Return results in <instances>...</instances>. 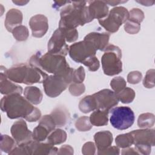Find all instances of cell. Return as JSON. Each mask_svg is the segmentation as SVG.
Wrapping results in <instances>:
<instances>
[{"label": "cell", "mask_w": 155, "mask_h": 155, "mask_svg": "<svg viewBox=\"0 0 155 155\" xmlns=\"http://www.w3.org/2000/svg\"><path fill=\"white\" fill-rule=\"evenodd\" d=\"M143 18L144 15L142 10L139 8H133L130 12L128 20L140 24Z\"/></svg>", "instance_id": "cell-33"}, {"label": "cell", "mask_w": 155, "mask_h": 155, "mask_svg": "<svg viewBox=\"0 0 155 155\" xmlns=\"http://www.w3.org/2000/svg\"><path fill=\"white\" fill-rule=\"evenodd\" d=\"M110 120L114 128L120 130H126L133 124L134 114L128 107H118L112 109Z\"/></svg>", "instance_id": "cell-6"}, {"label": "cell", "mask_w": 155, "mask_h": 155, "mask_svg": "<svg viewBox=\"0 0 155 155\" xmlns=\"http://www.w3.org/2000/svg\"><path fill=\"white\" fill-rule=\"evenodd\" d=\"M106 2V4H110V5H112V6H114V5H116L119 3H124V2H125L127 1H105Z\"/></svg>", "instance_id": "cell-43"}, {"label": "cell", "mask_w": 155, "mask_h": 155, "mask_svg": "<svg viewBox=\"0 0 155 155\" xmlns=\"http://www.w3.org/2000/svg\"><path fill=\"white\" fill-rule=\"evenodd\" d=\"M88 68V70L91 71H94L98 70L99 67V62L97 58L94 56L87 59L83 63Z\"/></svg>", "instance_id": "cell-36"}, {"label": "cell", "mask_w": 155, "mask_h": 155, "mask_svg": "<svg viewBox=\"0 0 155 155\" xmlns=\"http://www.w3.org/2000/svg\"><path fill=\"white\" fill-rule=\"evenodd\" d=\"M96 51L93 45L85 39L71 45L68 50L71 59L77 62L82 64L87 59L94 56Z\"/></svg>", "instance_id": "cell-9"}, {"label": "cell", "mask_w": 155, "mask_h": 155, "mask_svg": "<svg viewBox=\"0 0 155 155\" xmlns=\"http://www.w3.org/2000/svg\"><path fill=\"white\" fill-rule=\"evenodd\" d=\"M85 150H88L87 154H94V150H95V147L94 146V143L92 142H88L86 143L84 146L82 148V151Z\"/></svg>", "instance_id": "cell-41"}, {"label": "cell", "mask_w": 155, "mask_h": 155, "mask_svg": "<svg viewBox=\"0 0 155 155\" xmlns=\"http://www.w3.org/2000/svg\"><path fill=\"white\" fill-rule=\"evenodd\" d=\"M50 133V132L44 126L39 124L38 126L33 130L32 137L36 141H42L45 139L48 134Z\"/></svg>", "instance_id": "cell-28"}, {"label": "cell", "mask_w": 155, "mask_h": 155, "mask_svg": "<svg viewBox=\"0 0 155 155\" xmlns=\"http://www.w3.org/2000/svg\"><path fill=\"white\" fill-rule=\"evenodd\" d=\"M11 133L18 145L28 143L31 141L32 133L28 130L26 123L20 120L13 124Z\"/></svg>", "instance_id": "cell-13"}, {"label": "cell", "mask_w": 155, "mask_h": 155, "mask_svg": "<svg viewBox=\"0 0 155 155\" xmlns=\"http://www.w3.org/2000/svg\"><path fill=\"white\" fill-rule=\"evenodd\" d=\"M30 64L35 68L62 76L69 84L72 81L73 69L68 66L64 56L52 54L48 52L42 56L36 54L30 58Z\"/></svg>", "instance_id": "cell-2"}, {"label": "cell", "mask_w": 155, "mask_h": 155, "mask_svg": "<svg viewBox=\"0 0 155 155\" xmlns=\"http://www.w3.org/2000/svg\"><path fill=\"white\" fill-rule=\"evenodd\" d=\"M7 77L2 71L1 72V92L2 94H9L13 93H21L22 88L21 86L15 85L7 79Z\"/></svg>", "instance_id": "cell-19"}, {"label": "cell", "mask_w": 155, "mask_h": 155, "mask_svg": "<svg viewBox=\"0 0 155 155\" xmlns=\"http://www.w3.org/2000/svg\"><path fill=\"white\" fill-rule=\"evenodd\" d=\"M79 108L80 110L85 113H89L96 109V102L93 95L87 96L84 97L79 104Z\"/></svg>", "instance_id": "cell-22"}, {"label": "cell", "mask_w": 155, "mask_h": 155, "mask_svg": "<svg viewBox=\"0 0 155 155\" xmlns=\"http://www.w3.org/2000/svg\"><path fill=\"white\" fill-rule=\"evenodd\" d=\"M118 99L121 101L122 103L127 104L131 102L135 96L134 91L130 88H126L123 89L120 92L117 94Z\"/></svg>", "instance_id": "cell-26"}, {"label": "cell", "mask_w": 155, "mask_h": 155, "mask_svg": "<svg viewBox=\"0 0 155 155\" xmlns=\"http://www.w3.org/2000/svg\"><path fill=\"white\" fill-rule=\"evenodd\" d=\"M88 12L91 19L93 21L94 18L101 19L107 16L108 8L105 1H92L87 2Z\"/></svg>", "instance_id": "cell-15"}, {"label": "cell", "mask_w": 155, "mask_h": 155, "mask_svg": "<svg viewBox=\"0 0 155 155\" xmlns=\"http://www.w3.org/2000/svg\"><path fill=\"white\" fill-rule=\"evenodd\" d=\"M67 134L64 130L56 129L48 137V142L51 145L59 144L65 142Z\"/></svg>", "instance_id": "cell-23"}, {"label": "cell", "mask_w": 155, "mask_h": 155, "mask_svg": "<svg viewBox=\"0 0 155 155\" xmlns=\"http://www.w3.org/2000/svg\"><path fill=\"white\" fill-rule=\"evenodd\" d=\"M116 143L119 147H128L133 143V137L130 133L120 134L116 138Z\"/></svg>", "instance_id": "cell-27"}, {"label": "cell", "mask_w": 155, "mask_h": 155, "mask_svg": "<svg viewBox=\"0 0 155 155\" xmlns=\"http://www.w3.org/2000/svg\"><path fill=\"white\" fill-rule=\"evenodd\" d=\"M93 95L95 99L96 109L108 111L118 104L117 94L110 90L104 89Z\"/></svg>", "instance_id": "cell-11"}, {"label": "cell", "mask_w": 155, "mask_h": 155, "mask_svg": "<svg viewBox=\"0 0 155 155\" xmlns=\"http://www.w3.org/2000/svg\"><path fill=\"white\" fill-rule=\"evenodd\" d=\"M129 16L127 8L117 7L113 8L105 19H99V24L107 31L114 33L118 30L119 27L126 22Z\"/></svg>", "instance_id": "cell-7"}, {"label": "cell", "mask_w": 155, "mask_h": 155, "mask_svg": "<svg viewBox=\"0 0 155 155\" xmlns=\"http://www.w3.org/2000/svg\"><path fill=\"white\" fill-rule=\"evenodd\" d=\"M110 38V35L107 33H96L93 32L87 35L84 39L90 41L94 47L95 49L100 50H105L107 47Z\"/></svg>", "instance_id": "cell-16"}, {"label": "cell", "mask_w": 155, "mask_h": 155, "mask_svg": "<svg viewBox=\"0 0 155 155\" xmlns=\"http://www.w3.org/2000/svg\"><path fill=\"white\" fill-rule=\"evenodd\" d=\"M154 116L150 113H144L139 116L138 119V125L140 128H148L154 125Z\"/></svg>", "instance_id": "cell-25"}, {"label": "cell", "mask_w": 155, "mask_h": 155, "mask_svg": "<svg viewBox=\"0 0 155 155\" xmlns=\"http://www.w3.org/2000/svg\"><path fill=\"white\" fill-rule=\"evenodd\" d=\"M1 110L10 119L24 117L28 122H35L41 117V112L20 93L10 94L1 99Z\"/></svg>", "instance_id": "cell-1"}, {"label": "cell", "mask_w": 155, "mask_h": 155, "mask_svg": "<svg viewBox=\"0 0 155 155\" xmlns=\"http://www.w3.org/2000/svg\"><path fill=\"white\" fill-rule=\"evenodd\" d=\"M70 1H60V2L59 1V2L56 1V2H54V5H53V7L58 8V7H59L62 6V5H65L66 3H70Z\"/></svg>", "instance_id": "cell-42"}, {"label": "cell", "mask_w": 155, "mask_h": 155, "mask_svg": "<svg viewBox=\"0 0 155 155\" xmlns=\"http://www.w3.org/2000/svg\"><path fill=\"white\" fill-rule=\"evenodd\" d=\"M142 74L139 71L130 72L128 75V81L130 84H137L141 80Z\"/></svg>", "instance_id": "cell-40"}, {"label": "cell", "mask_w": 155, "mask_h": 155, "mask_svg": "<svg viewBox=\"0 0 155 155\" xmlns=\"http://www.w3.org/2000/svg\"><path fill=\"white\" fill-rule=\"evenodd\" d=\"M105 50V53L101 58L104 73L108 76L119 74L122 70L121 50L114 45H108Z\"/></svg>", "instance_id": "cell-5"}, {"label": "cell", "mask_w": 155, "mask_h": 155, "mask_svg": "<svg viewBox=\"0 0 155 155\" xmlns=\"http://www.w3.org/2000/svg\"><path fill=\"white\" fill-rule=\"evenodd\" d=\"M85 78V71L82 67H79V68L74 71L73 72L72 74V81L74 83L81 84L82 83Z\"/></svg>", "instance_id": "cell-35"}, {"label": "cell", "mask_w": 155, "mask_h": 155, "mask_svg": "<svg viewBox=\"0 0 155 155\" xmlns=\"http://www.w3.org/2000/svg\"><path fill=\"white\" fill-rule=\"evenodd\" d=\"M154 70H150L147 72L146 76L143 80V85L147 88H152L154 87Z\"/></svg>", "instance_id": "cell-37"}, {"label": "cell", "mask_w": 155, "mask_h": 155, "mask_svg": "<svg viewBox=\"0 0 155 155\" xmlns=\"http://www.w3.org/2000/svg\"><path fill=\"white\" fill-rule=\"evenodd\" d=\"M15 142L8 135L1 136V150L4 152L8 153L10 150H13Z\"/></svg>", "instance_id": "cell-32"}, {"label": "cell", "mask_w": 155, "mask_h": 155, "mask_svg": "<svg viewBox=\"0 0 155 155\" xmlns=\"http://www.w3.org/2000/svg\"><path fill=\"white\" fill-rule=\"evenodd\" d=\"M125 30L129 33L135 34L139 31L140 24L127 20L125 24Z\"/></svg>", "instance_id": "cell-38"}, {"label": "cell", "mask_w": 155, "mask_h": 155, "mask_svg": "<svg viewBox=\"0 0 155 155\" xmlns=\"http://www.w3.org/2000/svg\"><path fill=\"white\" fill-rule=\"evenodd\" d=\"M29 24L34 37L41 38L43 36L48 30L47 18L42 15H36L31 18Z\"/></svg>", "instance_id": "cell-14"}, {"label": "cell", "mask_w": 155, "mask_h": 155, "mask_svg": "<svg viewBox=\"0 0 155 155\" xmlns=\"http://www.w3.org/2000/svg\"><path fill=\"white\" fill-rule=\"evenodd\" d=\"M5 74L7 78L13 82L25 84L41 82L48 76L45 71L25 64L17 65L12 67L5 71Z\"/></svg>", "instance_id": "cell-4"}, {"label": "cell", "mask_w": 155, "mask_h": 155, "mask_svg": "<svg viewBox=\"0 0 155 155\" xmlns=\"http://www.w3.org/2000/svg\"><path fill=\"white\" fill-rule=\"evenodd\" d=\"M14 3L18 5H22L21 3H23V4H27L28 1H27V2H24V1H13Z\"/></svg>", "instance_id": "cell-44"}, {"label": "cell", "mask_w": 155, "mask_h": 155, "mask_svg": "<svg viewBox=\"0 0 155 155\" xmlns=\"http://www.w3.org/2000/svg\"><path fill=\"white\" fill-rule=\"evenodd\" d=\"M75 125L77 129L81 131H88L90 130L92 127L90 121V119L87 116L79 117L77 120Z\"/></svg>", "instance_id": "cell-31"}, {"label": "cell", "mask_w": 155, "mask_h": 155, "mask_svg": "<svg viewBox=\"0 0 155 155\" xmlns=\"http://www.w3.org/2000/svg\"><path fill=\"white\" fill-rule=\"evenodd\" d=\"M110 85L114 91V93L117 94L125 88L126 82L122 77H116L111 80Z\"/></svg>", "instance_id": "cell-30"}, {"label": "cell", "mask_w": 155, "mask_h": 155, "mask_svg": "<svg viewBox=\"0 0 155 155\" xmlns=\"http://www.w3.org/2000/svg\"><path fill=\"white\" fill-rule=\"evenodd\" d=\"M69 90L71 94L74 96H79L84 93L85 90V87L82 83H74L70 86Z\"/></svg>", "instance_id": "cell-39"}, {"label": "cell", "mask_w": 155, "mask_h": 155, "mask_svg": "<svg viewBox=\"0 0 155 155\" xmlns=\"http://www.w3.org/2000/svg\"><path fill=\"white\" fill-rule=\"evenodd\" d=\"M22 21V14L18 9L12 8L10 10L6 15L5 25L8 31L12 32L17 25L21 24Z\"/></svg>", "instance_id": "cell-17"}, {"label": "cell", "mask_w": 155, "mask_h": 155, "mask_svg": "<svg viewBox=\"0 0 155 155\" xmlns=\"http://www.w3.org/2000/svg\"><path fill=\"white\" fill-rule=\"evenodd\" d=\"M108 114V111L97 109L90 115V121L92 125L97 127L107 125Z\"/></svg>", "instance_id": "cell-20"}, {"label": "cell", "mask_w": 155, "mask_h": 155, "mask_svg": "<svg viewBox=\"0 0 155 155\" xmlns=\"http://www.w3.org/2000/svg\"><path fill=\"white\" fill-rule=\"evenodd\" d=\"M63 33L65 39L69 42H71L77 39L78 38V33L76 28L68 29V28H59Z\"/></svg>", "instance_id": "cell-34"}, {"label": "cell", "mask_w": 155, "mask_h": 155, "mask_svg": "<svg viewBox=\"0 0 155 155\" xmlns=\"http://www.w3.org/2000/svg\"><path fill=\"white\" fill-rule=\"evenodd\" d=\"M13 36L18 41L26 40L28 36V31L27 27L23 25L16 27L13 30Z\"/></svg>", "instance_id": "cell-29"}, {"label": "cell", "mask_w": 155, "mask_h": 155, "mask_svg": "<svg viewBox=\"0 0 155 155\" xmlns=\"http://www.w3.org/2000/svg\"><path fill=\"white\" fill-rule=\"evenodd\" d=\"M64 7L61 12L59 28L74 29L92 20L90 18L86 1H74Z\"/></svg>", "instance_id": "cell-3"}, {"label": "cell", "mask_w": 155, "mask_h": 155, "mask_svg": "<svg viewBox=\"0 0 155 155\" xmlns=\"http://www.w3.org/2000/svg\"><path fill=\"white\" fill-rule=\"evenodd\" d=\"M56 124V126L62 127L67 120V114L64 111L57 109L53 111L50 114Z\"/></svg>", "instance_id": "cell-24"}, {"label": "cell", "mask_w": 155, "mask_h": 155, "mask_svg": "<svg viewBox=\"0 0 155 155\" xmlns=\"http://www.w3.org/2000/svg\"><path fill=\"white\" fill-rule=\"evenodd\" d=\"M94 138L98 150V153L102 151L106 150L110 146L113 141L112 134L108 131L98 132L95 134Z\"/></svg>", "instance_id": "cell-18"}, {"label": "cell", "mask_w": 155, "mask_h": 155, "mask_svg": "<svg viewBox=\"0 0 155 155\" xmlns=\"http://www.w3.org/2000/svg\"><path fill=\"white\" fill-rule=\"evenodd\" d=\"M133 137V143L140 153L148 154L151 151V146L154 145V130H139L130 132Z\"/></svg>", "instance_id": "cell-8"}, {"label": "cell", "mask_w": 155, "mask_h": 155, "mask_svg": "<svg viewBox=\"0 0 155 155\" xmlns=\"http://www.w3.org/2000/svg\"><path fill=\"white\" fill-rule=\"evenodd\" d=\"M65 40V38L63 33L59 28H58L53 33L48 43V53L65 56L69 50Z\"/></svg>", "instance_id": "cell-12"}, {"label": "cell", "mask_w": 155, "mask_h": 155, "mask_svg": "<svg viewBox=\"0 0 155 155\" xmlns=\"http://www.w3.org/2000/svg\"><path fill=\"white\" fill-rule=\"evenodd\" d=\"M42 82L46 94L51 97L59 96L69 84V82L64 78L54 74L47 76L44 79Z\"/></svg>", "instance_id": "cell-10"}, {"label": "cell", "mask_w": 155, "mask_h": 155, "mask_svg": "<svg viewBox=\"0 0 155 155\" xmlns=\"http://www.w3.org/2000/svg\"><path fill=\"white\" fill-rule=\"evenodd\" d=\"M24 96L26 99L33 104H38L42 99L41 90L36 87H27L24 90Z\"/></svg>", "instance_id": "cell-21"}]
</instances>
